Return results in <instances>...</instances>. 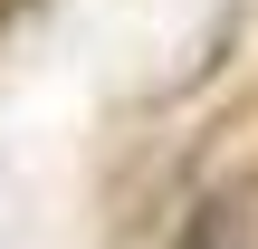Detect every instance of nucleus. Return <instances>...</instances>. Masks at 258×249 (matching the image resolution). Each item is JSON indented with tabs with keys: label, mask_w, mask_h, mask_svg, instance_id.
Segmentation results:
<instances>
[{
	"label": "nucleus",
	"mask_w": 258,
	"mask_h": 249,
	"mask_svg": "<svg viewBox=\"0 0 258 249\" xmlns=\"http://www.w3.org/2000/svg\"><path fill=\"white\" fill-rule=\"evenodd\" d=\"M249 230H258V182H220L182 211L172 249H249Z\"/></svg>",
	"instance_id": "f257e3e1"
}]
</instances>
